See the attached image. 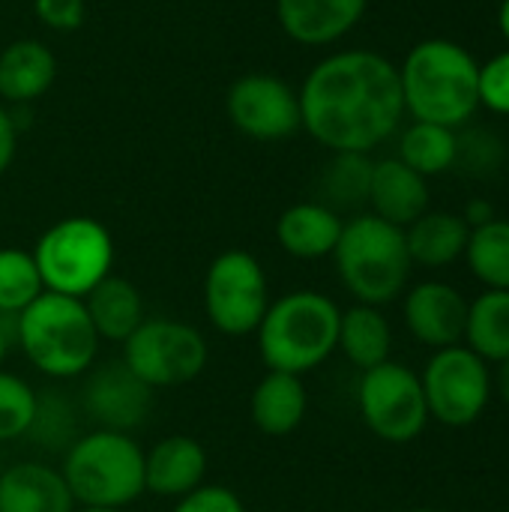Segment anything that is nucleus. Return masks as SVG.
<instances>
[{
  "label": "nucleus",
  "instance_id": "obj_12",
  "mask_svg": "<svg viewBox=\"0 0 509 512\" xmlns=\"http://www.w3.org/2000/svg\"><path fill=\"white\" fill-rule=\"evenodd\" d=\"M228 120L255 141H285L303 129L297 90L270 72L240 75L225 96Z\"/></svg>",
  "mask_w": 509,
  "mask_h": 512
},
{
  "label": "nucleus",
  "instance_id": "obj_26",
  "mask_svg": "<svg viewBox=\"0 0 509 512\" xmlns=\"http://www.w3.org/2000/svg\"><path fill=\"white\" fill-rule=\"evenodd\" d=\"M396 159H402L408 168H414L426 180L429 177H438V174L456 168V159H459V135L450 126L414 120L399 135V156Z\"/></svg>",
  "mask_w": 509,
  "mask_h": 512
},
{
  "label": "nucleus",
  "instance_id": "obj_13",
  "mask_svg": "<svg viewBox=\"0 0 509 512\" xmlns=\"http://www.w3.org/2000/svg\"><path fill=\"white\" fill-rule=\"evenodd\" d=\"M84 414L96 423V429H111V432H132L138 429L150 408H153V390L141 384L126 366L120 363H105L93 366L84 393H81Z\"/></svg>",
  "mask_w": 509,
  "mask_h": 512
},
{
  "label": "nucleus",
  "instance_id": "obj_16",
  "mask_svg": "<svg viewBox=\"0 0 509 512\" xmlns=\"http://www.w3.org/2000/svg\"><path fill=\"white\" fill-rule=\"evenodd\" d=\"M369 0H276V21L297 45H333L366 15Z\"/></svg>",
  "mask_w": 509,
  "mask_h": 512
},
{
  "label": "nucleus",
  "instance_id": "obj_33",
  "mask_svg": "<svg viewBox=\"0 0 509 512\" xmlns=\"http://www.w3.org/2000/svg\"><path fill=\"white\" fill-rule=\"evenodd\" d=\"M171 512H246L240 495L228 486H198L183 495Z\"/></svg>",
  "mask_w": 509,
  "mask_h": 512
},
{
  "label": "nucleus",
  "instance_id": "obj_8",
  "mask_svg": "<svg viewBox=\"0 0 509 512\" xmlns=\"http://www.w3.org/2000/svg\"><path fill=\"white\" fill-rule=\"evenodd\" d=\"M210 360L207 339L177 318H144L123 342V366L150 390L183 387L195 381Z\"/></svg>",
  "mask_w": 509,
  "mask_h": 512
},
{
  "label": "nucleus",
  "instance_id": "obj_31",
  "mask_svg": "<svg viewBox=\"0 0 509 512\" xmlns=\"http://www.w3.org/2000/svg\"><path fill=\"white\" fill-rule=\"evenodd\" d=\"M480 105L509 117V48L480 66Z\"/></svg>",
  "mask_w": 509,
  "mask_h": 512
},
{
  "label": "nucleus",
  "instance_id": "obj_27",
  "mask_svg": "<svg viewBox=\"0 0 509 512\" xmlns=\"http://www.w3.org/2000/svg\"><path fill=\"white\" fill-rule=\"evenodd\" d=\"M465 261L486 291H509V219H492L468 237Z\"/></svg>",
  "mask_w": 509,
  "mask_h": 512
},
{
  "label": "nucleus",
  "instance_id": "obj_20",
  "mask_svg": "<svg viewBox=\"0 0 509 512\" xmlns=\"http://www.w3.org/2000/svg\"><path fill=\"white\" fill-rule=\"evenodd\" d=\"M309 411V393L300 375L270 372L255 384L249 396V417L258 432L282 438L300 429Z\"/></svg>",
  "mask_w": 509,
  "mask_h": 512
},
{
  "label": "nucleus",
  "instance_id": "obj_23",
  "mask_svg": "<svg viewBox=\"0 0 509 512\" xmlns=\"http://www.w3.org/2000/svg\"><path fill=\"white\" fill-rule=\"evenodd\" d=\"M471 228L462 219V213H444V210H426L417 222L405 228V243L411 264L420 267H450L459 258H465Z\"/></svg>",
  "mask_w": 509,
  "mask_h": 512
},
{
  "label": "nucleus",
  "instance_id": "obj_2",
  "mask_svg": "<svg viewBox=\"0 0 509 512\" xmlns=\"http://www.w3.org/2000/svg\"><path fill=\"white\" fill-rule=\"evenodd\" d=\"M477 81L480 63L453 39H423L399 66L405 114L450 129L465 126L480 108Z\"/></svg>",
  "mask_w": 509,
  "mask_h": 512
},
{
  "label": "nucleus",
  "instance_id": "obj_35",
  "mask_svg": "<svg viewBox=\"0 0 509 512\" xmlns=\"http://www.w3.org/2000/svg\"><path fill=\"white\" fill-rule=\"evenodd\" d=\"M15 150H18V123L9 114V108L0 102V177L9 171V165L15 159Z\"/></svg>",
  "mask_w": 509,
  "mask_h": 512
},
{
  "label": "nucleus",
  "instance_id": "obj_28",
  "mask_svg": "<svg viewBox=\"0 0 509 512\" xmlns=\"http://www.w3.org/2000/svg\"><path fill=\"white\" fill-rule=\"evenodd\" d=\"M372 159L369 153H333L321 174V195L327 207L336 213L345 207H360L369 201V183H372Z\"/></svg>",
  "mask_w": 509,
  "mask_h": 512
},
{
  "label": "nucleus",
  "instance_id": "obj_19",
  "mask_svg": "<svg viewBox=\"0 0 509 512\" xmlns=\"http://www.w3.org/2000/svg\"><path fill=\"white\" fill-rule=\"evenodd\" d=\"M342 216L321 201L291 204L276 222V243L285 255L300 261H318L333 255L342 237Z\"/></svg>",
  "mask_w": 509,
  "mask_h": 512
},
{
  "label": "nucleus",
  "instance_id": "obj_22",
  "mask_svg": "<svg viewBox=\"0 0 509 512\" xmlns=\"http://www.w3.org/2000/svg\"><path fill=\"white\" fill-rule=\"evenodd\" d=\"M84 309L90 315V324L96 330L99 339L105 342H126L138 327L141 321L147 318L144 312V297L141 291L123 279V276H108L102 279L87 297H84Z\"/></svg>",
  "mask_w": 509,
  "mask_h": 512
},
{
  "label": "nucleus",
  "instance_id": "obj_4",
  "mask_svg": "<svg viewBox=\"0 0 509 512\" xmlns=\"http://www.w3.org/2000/svg\"><path fill=\"white\" fill-rule=\"evenodd\" d=\"M342 309L321 291H291L270 300L264 321L258 324V354L270 372L309 375L327 363L339 345Z\"/></svg>",
  "mask_w": 509,
  "mask_h": 512
},
{
  "label": "nucleus",
  "instance_id": "obj_39",
  "mask_svg": "<svg viewBox=\"0 0 509 512\" xmlns=\"http://www.w3.org/2000/svg\"><path fill=\"white\" fill-rule=\"evenodd\" d=\"M498 21H501V33L509 42V0H501V12H498Z\"/></svg>",
  "mask_w": 509,
  "mask_h": 512
},
{
  "label": "nucleus",
  "instance_id": "obj_5",
  "mask_svg": "<svg viewBox=\"0 0 509 512\" xmlns=\"http://www.w3.org/2000/svg\"><path fill=\"white\" fill-rule=\"evenodd\" d=\"M336 273L345 291L363 306L393 303L411 276V255L405 228L378 219L375 213L354 216L342 225V237L333 249Z\"/></svg>",
  "mask_w": 509,
  "mask_h": 512
},
{
  "label": "nucleus",
  "instance_id": "obj_37",
  "mask_svg": "<svg viewBox=\"0 0 509 512\" xmlns=\"http://www.w3.org/2000/svg\"><path fill=\"white\" fill-rule=\"evenodd\" d=\"M12 345H15V315H0V369Z\"/></svg>",
  "mask_w": 509,
  "mask_h": 512
},
{
  "label": "nucleus",
  "instance_id": "obj_40",
  "mask_svg": "<svg viewBox=\"0 0 509 512\" xmlns=\"http://www.w3.org/2000/svg\"><path fill=\"white\" fill-rule=\"evenodd\" d=\"M72 512H123V510H108V507H75Z\"/></svg>",
  "mask_w": 509,
  "mask_h": 512
},
{
  "label": "nucleus",
  "instance_id": "obj_3",
  "mask_svg": "<svg viewBox=\"0 0 509 512\" xmlns=\"http://www.w3.org/2000/svg\"><path fill=\"white\" fill-rule=\"evenodd\" d=\"M99 336L84 300L42 291L15 315V345L27 363L51 381H72L96 366Z\"/></svg>",
  "mask_w": 509,
  "mask_h": 512
},
{
  "label": "nucleus",
  "instance_id": "obj_32",
  "mask_svg": "<svg viewBox=\"0 0 509 512\" xmlns=\"http://www.w3.org/2000/svg\"><path fill=\"white\" fill-rule=\"evenodd\" d=\"M501 159H504V150H501V141H498L495 135L477 129V132L459 138V159H456V165L462 162V165H468L471 171L483 174V171L498 168Z\"/></svg>",
  "mask_w": 509,
  "mask_h": 512
},
{
  "label": "nucleus",
  "instance_id": "obj_24",
  "mask_svg": "<svg viewBox=\"0 0 509 512\" xmlns=\"http://www.w3.org/2000/svg\"><path fill=\"white\" fill-rule=\"evenodd\" d=\"M390 348H393V330L378 306L357 303L342 312L336 351H342L351 366H357L360 372L375 369L390 360Z\"/></svg>",
  "mask_w": 509,
  "mask_h": 512
},
{
  "label": "nucleus",
  "instance_id": "obj_29",
  "mask_svg": "<svg viewBox=\"0 0 509 512\" xmlns=\"http://www.w3.org/2000/svg\"><path fill=\"white\" fill-rule=\"evenodd\" d=\"M45 291L33 252L18 246L0 249V315L24 312Z\"/></svg>",
  "mask_w": 509,
  "mask_h": 512
},
{
  "label": "nucleus",
  "instance_id": "obj_11",
  "mask_svg": "<svg viewBox=\"0 0 509 512\" xmlns=\"http://www.w3.org/2000/svg\"><path fill=\"white\" fill-rule=\"evenodd\" d=\"M357 405L369 432L387 444H411L429 423L420 375L396 360L363 372Z\"/></svg>",
  "mask_w": 509,
  "mask_h": 512
},
{
  "label": "nucleus",
  "instance_id": "obj_30",
  "mask_svg": "<svg viewBox=\"0 0 509 512\" xmlns=\"http://www.w3.org/2000/svg\"><path fill=\"white\" fill-rule=\"evenodd\" d=\"M39 393L18 375L0 369V444L24 438L36 417Z\"/></svg>",
  "mask_w": 509,
  "mask_h": 512
},
{
  "label": "nucleus",
  "instance_id": "obj_15",
  "mask_svg": "<svg viewBox=\"0 0 509 512\" xmlns=\"http://www.w3.org/2000/svg\"><path fill=\"white\" fill-rule=\"evenodd\" d=\"M207 450L192 435H168L144 453V492L168 501L204 486Z\"/></svg>",
  "mask_w": 509,
  "mask_h": 512
},
{
  "label": "nucleus",
  "instance_id": "obj_17",
  "mask_svg": "<svg viewBox=\"0 0 509 512\" xmlns=\"http://www.w3.org/2000/svg\"><path fill=\"white\" fill-rule=\"evenodd\" d=\"M366 204H372V213L378 219L408 228L429 210V183L402 159H381L372 165Z\"/></svg>",
  "mask_w": 509,
  "mask_h": 512
},
{
  "label": "nucleus",
  "instance_id": "obj_36",
  "mask_svg": "<svg viewBox=\"0 0 509 512\" xmlns=\"http://www.w3.org/2000/svg\"><path fill=\"white\" fill-rule=\"evenodd\" d=\"M462 219L468 222L471 231H474V228H483V225H489L492 219H498V216H495V204L486 201V198H471V201L465 204Z\"/></svg>",
  "mask_w": 509,
  "mask_h": 512
},
{
  "label": "nucleus",
  "instance_id": "obj_7",
  "mask_svg": "<svg viewBox=\"0 0 509 512\" xmlns=\"http://www.w3.org/2000/svg\"><path fill=\"white\" fill-rule=\"evenodd\" d=\"M45 291L84 300L114 267V237L93 216H66L42 231L33 246Z\"/></svg>",
  "mask_w": 509,
  "mask_h": 512
},
{
  "label": "nucleus",
  "instance_id": "obj_34",
  "mask_svg": "<svg viewBox=\"0 0 509 512\" xmlns=\"http://www.w3.org/2000/svg\"><path fill=\"white\" fill-rule=\"evenodd\" d=\"M33 15L57 33L78 30L87 18V3L84 0H33Z\"/></svg>",
  "mask_w": 509,
  "mask_h": 512
},
{
  "label": "nucleus",
  "instance_id": "obj_21",
  "mask_svg": "<svg viewBox=\"0 0 509 512\" xmlns=\"http://www.w3.org/2000/svg\"><path fill=\"white\" fill-rule=\"evenodd\" d=\"M57 78V57L39 39H15L0 51V99L27 105L48 93Z\"/></svg>",
  "mask_w": 509,
  "mask_h": 512
},
{
  "label": "nucleus",
  "instance_id": "obj_41",
  "mask_svg": "<svg viewBox=\"0 0 509 512\" xmlns=\"http://www.w3.org/2000/svg\"><path fill=\"white\" fill-rule=\"evenodd\" d=\"M405 512H441V510H405Z\"/></svg>",
  "mask_w": 509,
  "mask_h": 512
},
{
  "label": "nucleus",
  "instance_id": "obj_6",
  "mask_svg": "<svg viewBox=\"0 0 509 512\" xmlns=\"http://www.w3.org/2000/svg\"><path fill=\"white\" fill-rule=\"evenodd\" d=\"M60 474L75 507L126 510L144 495V450L126 432L93 429L66 447Z\"/></svg>",
  "mask_w": 509,
  "mask_h": 512
},
{
  "label": "nucleus",
  "instance_id": "obj_38",
  "mask_svg": "<svg viewBox=\"0 0 509 512\" xmlns=\"http://www.w3.org/2000/svg\"><path fill=\"white\" fill-rule=\"evenodd\" d=\"M498 369H495V378H492V387H495V393L501 396V402L509 405V357L507 360H501V363H495Z\"/></svg>",
  "mask_w": 509,
  "mask_h": 512
},
{
  "label": "nucleus",
  "instance_id": "obj_9",
  "mask_svg": "<svg viewBox=\"0 0 509 512\" xmlns=\"http://www.w3.org/2000/svg\"><path fill=\"white\" fill-rule=\"evenodd\" d=\"M270 309V282L246 249L219 252L204 276L207 321L225 336H252Z\"/></svg>",
  "mask_w": 509,
  "mask_h": 512
},
{
  "label": "nucleus",
  "instance_id": "obj_14",
  "mask_svg": "<svg viewBox=\"0 0 509 512\" xmlns=\"http://www.w3.org/2000/svg\"><path fill=\"white\" fill-rule=\"evenodd\" d=\"M405 327L420 345H429L435 351L462 345L465 339V321H468V300L459 288L447 282H420L405 294Z\"/></svg>",
  "mask_w": 509,
  "mask_h": 512
},
{
  "label": "nucleus",
  "instance_id": "obj_1",
  "mask_svg": "<svg viewBox=\"0 0 509 512\" xmlns=\"http://www.w3.org/2000/svg\"><path fill=\"white\" fill-rule=\"evenodd\" d=\"M297 96L303 129L333 153H372L405 117L399 66L366 48L315 63Z\"/></svg>",
  "mask_w": 509,
  "mask_h": 512
},
{
  "label": "nucleus",
  "instance_id": "obj_25",
  "mask_svg": "<svg viewBox=\"0 0 509 512\" xmlns=\"http://www.w3.org/2000/svg\"><path fill=\"white\" fill-rule=\"evenodd\" d=\"M477 357L486 363H501L509 357V291H483L468 303L465 339Z\"/></svg>",
  "mask_w": 509,
  "mask_h": 512
},
{
  "label": "nucleus",
  "instance_id": "obj_18",
  "mask_svg": "<svg viewBox=\"0 0 509 512\" xmlns=\"http://www.w3.org/2000/svg\"><path fill=\"white\" fill-rule=\"evenodd\" d=\"M63 474L42 462H15L0 474V512H72Z\"/></svg>",
  "mask_w": 509,
  "mask_h": 512
},
{
  "label": "nucleus",
  "instance_id": "obj_10",
  "mask_svg": "<svg viewBox=\"0 0 509 512\" xmlns=\"http://www.w3.org/2000/svg\"><path fill=\"white\" fill-rule=\"evenodd\" d=\"M429 420L450 429H465L483 417L492 399V369L468 345H450L432 354L423 375Z\"/></svg>",
  "mask_w": 509,
  "mask_h": 512
}]
</instances>
